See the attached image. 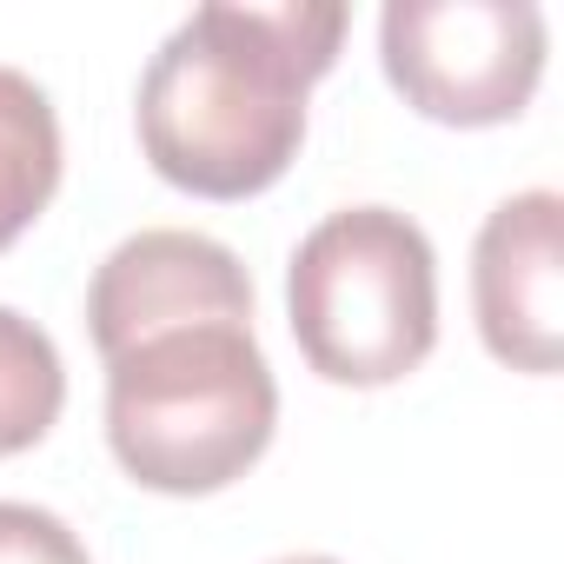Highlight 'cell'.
<instances>
[{"mask_svg": "<svg viewBox=\"0 0 564 564\" xmlns=\"http://www.w3.org/2000/svg\"><path fill=\"white\" fill-rule=\"evenodd\" d=\"M346 8H193L140 74V153L193 199H252L306 147V100L333 74Z\"/></svg>", "mask_w": 564, "mask_h": 564, "instance_id": "1", "label": "cell"}, {"mask_svg": "<svg viewBox=\"0 0 564 564\" xmlns=\"http://www.w3.org/2000/svg\"><path fill=\"white\" fill-rule=\"evenodd\" d=\"M279 425V386L252 326H180L107 359V445L140 491L213 498L239 485Z\"/></svg>", "mask_w": 564, "mask_h": 564, "instance_id": "2", "label": "cell"}, {"mask_svg": "<svg viewBox=\"0 0 564 564\" xmlns=\"http://www.w3.org/2000/svg\"><path fill=\"white\" fill-rule=\"evenodd\" d=\"M286 319L326 386L379 392L438 346V259L419 219L392 206L326 213L286 265Z\"/></svg>", "mask_w": 564, "mask_h": 564, "instance_id": "3", "label": "cell"}, {"mask_svg": "<svg viewBox=\"0 0 564 564\" xmlns=\"http://www.w3.org/2000/svg\"><path fill=\"white\" fill-rule=\"evenodd\" d=\"M379 61L419 120L505 127L544 80V14L531 0H392Z\"/></svg>", "mask_w": 564, "mask_h": 564, "instance_id": "4", "label": "cell"}, {"mask_svg": "<svg viewBox=\"0 0 564 564\" xmlns=\"http://www.w3.org/2000/svg\"><path fill=\"white\" fill-rule=\"evenodd\" d=\"M180 326H252V279L232 246L186 226H147L100 259L87 286V333L100 359H113Z\"/></svg>", "mask_w": 564, "mask_h": 564, "instance_id": "5", "label": "cell"}, {"mask_svg": "<svg viewBox=\"0 0 564 564\" xmlns=\"http://www.w3.org/2000/svg\"><path fill=\"white\" fill-rule=\"evenodd\" d=\"M557 193L531 186L485 213L471 246V313L498 366L551 379L564 352V272H557Z\"/></svg>", "mask_w": 564, "mask_h": 564, "instance_id": "6", "label": "cell"}, {"mask_svg": "<svg viewBox=\"0 0 564 564\" xmlns=\"http://www.w3.org/2000/svg\"><path fill=\"white\" fill-rule=\"evenodd\" d=\"M61 186V120L34 74L0 67V252H8Z\"/></svg>", "mask_w": 564, "mask_h": 564, "instance_id": "7", "label": "cell"}, {"mask_svg": "<svg viewBox=\"0 0 564 564\" xmlns=\"http://www.w3.org/2000/svg\"><path fill=\"white\" fill-rule=\"evenodd\" d=\"M61 405H67V372L54 339L28 313L0 306V458L34 452L54 432Z\"/></svg>", "mask_w": 564, "mask_h": 564, "instance_id": "8", "label": "cell"}, {"mask_svg": "<svg viewBox=\"0 0 564 564\" xmlns=\"http://www.w3.org/2000/svg\"><path fill=\"white\" fill-rule=\"evenodd\" d=\"M0 564H94L67 518L0 498Z\"/></svg>", "mask_w": 564, "mask_h": 564, "instance_id": "9", "label": "cell"}, {"mask_svg": "<svg viewBox=\"0 0 564 564\" xmlns=\"http://www.w3.org/2000/svg\"><path fill=\"white\" fill-rule=\"evenodd\" d=\"M272 564H339V557H319V551H293V557H272Z\"/></svg>", "mask_w": 564, "mask_h": 564, "instance_id": "10", "label": "cell"}]
</instances>
